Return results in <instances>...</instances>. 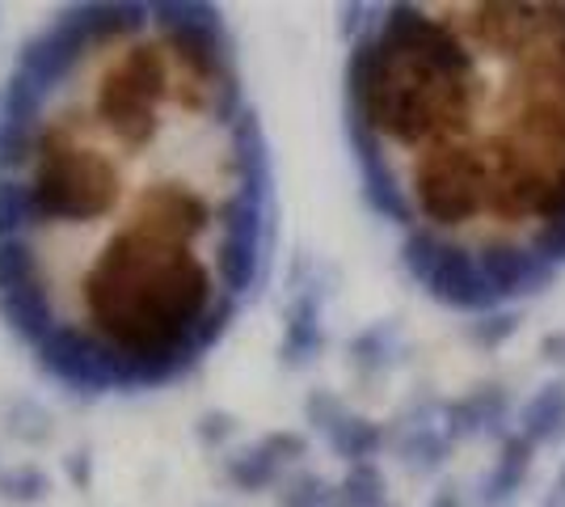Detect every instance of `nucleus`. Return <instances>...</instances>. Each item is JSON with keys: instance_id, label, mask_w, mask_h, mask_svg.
<instances>
[{"instance_id": "f257e3e1", "label": "nucleus", "mask_w": 565, "mask_h": 507, "mask_svg": "<svg viewBox=\"0 0 565 507\" xmlns=\"http://www.w3.org/2000/svg\"><path fill=\"white\" fill-rule=\"evenodd\" d=\"M212 271L186 245H161L136 224L106 242L85 275V300L102 338L136 360L169 363L173 377L190 372L203 347L199 326L212 314Z\"/></svg>"}, {"instance_id": "f03ea898", "label": "nucleus", "mask_w": 565, "mask_h": 507, "mask_svg": "<svg viewBox=\"0 0 565 507\" xmlns=\"http://www.w3.org/2000/svg\"><path fill=\"white\" fill-rule=\"evenodd\" d=\"M30 203L34 220H97L118 194V169L97 148H81L64 127H39L30 161Z\"/></svg>"}, {"instance_id": "7ed1b4c3", "label": "nucleus", "mask_w": 565, "mask_h": 507, "mask_svg": "<svg viewBox=\"0 0 565 507\" xmlns=\"http://www.w3.org/2000/svg\"><path fill=\"white\" fill-rule=\"evenodd\" d=\"M173 94L169 85L166 51L152 43H136L118 55L115 64L102 73L97 85V115L115 131L122 145L140 148L157 136V106Z\"/></svg>"}, {"instance_id": "20e7f679", "label": "nucleus", "mask_w": 565, "mask_h": 507, "mask_svg": "<svg viewBox=\"0 0 565 507\" xmlns=\"http://www.w3.org/2000/svg\"><path fill=\"white\" fill-rule=\"evenodd\" d=\"M401 263L439 305L472 317L494 314V300H490L472 245L456 242L448 233H435V229H409L401 242Z\"/></svg>"}, {"instance_id": "39448f33", "label": "nucleus", "mask_w": 565, "mask_h": 507, "mask_svg": "<svg viewBox=\"0 0 565 507\" xmlns=\"http://www.w3.org/2000/svg\"><path fill=\"white\" fill-rule=\"evenodd\" d=\"M152 22L166 30L169 51L186 64L190 76L207 81V85H236L233 68V39L220 22L215 4H148Z\"/></svg>"}, {"instance_id": "423d86ee", "label": "nucleus", "mask_w": 565, "mask_h": 507, "mask_svg": "<svg viewBox=\"0 0 565 507\" xmlns=\"http://www.w3.org/2000/svg\"><path fill=\"white\" fill-rule=\"evenodd\" d=\"M220 284L228 296H245L254 292L262 275V254H266V224H270V203L266 199H254V194L236 191L224 212H220Z\"/></svg>"}, {"instance_id": "0eeeda50", "label": "nucleus", "mask_w": 565, "mask_h": 507, "mask_svg": "<svg viewBox=\"0 0 565 507\" xmlns=\"http://www.w3.org/2000/svg\"><path fill=\"white\" fill-rule=\"evenodd\" d=\"M477 250V263H481V275H486V288H490V300L494 309L511 305V300H523V296H536L553 284V266L541 263L527 242H511V237H494V242L472 245Z\"/></svg>"}, {"instance_id": "6e6552de", "label": "nucleus", "mask_w": 565, "mask_h": 507, "mask_svg": "<svg viewBox=\"0 0 565 507\" xmlns=\"http://www.w3.org/2000/svg\"><path fill=\"white\" fill-rule=\"evenodd\" d=\"M131 224H136L140 233H148L152 242L186 245L190 237L207 233V224H212V208H207V199H199V194L186 191V187L166 182V187H157V191L143 194Z\"/></svg>"}, {"instance_id": "1a4fd4ad", "label": "nucleus", "mask_w": 565, "mask_h": 507, "mask_svg": "<svg viewBox=\"0 0 565 507\" xmlns=\"http://www.w3.org/2000/svg\"><path fill=\"white\" fill-rule=\"evenodd\" d=\"M305 448H308V440L296 432L266 435L262 444L228 457V465H224V469H228V483H233L236 490H266V486L279 483V474L287 461L305 457Z\"/></svg>"}, {"instance_id": "9d476101", "label": "nucleus", "mask_w": 565, "mask_h": 507, "mask_svg": "<svg viewBox=\"0 0 565 507\" xmlns=\"http://www.w3.org/2000/svg\"><path fill=\"white\" fill-rule=\"evenodd\" d=\"M507 411H511V393L502 385L472 389V393L444 406V435H448L451 444L456 440H472V435H494L502 432Z\"/></svg>"}, {"instance_id": "9b49d317", "label": "nucleus", "mask_w": 565, "mask_h": 507, "mask_svg": "<svg viewBox=\"0 0 565 507\" xmlns=\"http://www.w3.org/2000/svg\"><path fill=\"white\" fill-rule=\"evenodd\" d=\"M326 347V330H321V296L308 288L287 305V326H282L279 356L287 368H305L317 360V351Z\"/></svg>"}, {"instance_id": "f8f14e48", "label": "nucleus", "mask_w": 565, "mask_h": 507, "mask_svg": "<svg viewBox=\"0 0 565 507\" xmlns=\"http://www.w3.org/2000/svg\"><path fill=\"white\" fill-rule=\"evenodd\" d=\"M532 457L536 448L523 435H502V453L494 457V469L481 483V507H511L519 499V490L532 474Z\"/></svg>"}, {"instance_id": "ddd939ff", "label": "nucleus", "mask_w": 565, "mask_h": 507, "mask_svg": "<svg viewBox=\"0 0 565 507\" xmlns=\"http://www.w3.org/2000/svg\"><path fill=\"white\" fill-rule=\"evenodd\" d=\"M519 435L532 448L565 440V381H548V385H541L523 402V411H519Z\"/></svg>"}, {"instance_id": "4468645a", "label": "nucleus", "mask_w": 565, "mask_h": 507, "mask_svg": "<svg viewBox=\"0 0 565 507\" xmlns=\"http://www.w3.org/2000/svg\"><path fill=\"white\" fill-rule=\"evenodd\" d=\"M0 317H4V321H9V330H18L30 347H39V342L60 326V321L51 317V305H47V296H43L39 284L0 292Z\"/></svg>"}, {"instance_id": "2eb2a0df", "label": "nucleus", "mask_w": 565, "mask_h": 507, "mask_svg": "<svg viewBox=\"0 0 565 507\" xmlns=\"http://www.w3.org/2000/svg\"><path fill=\"white\" fill-rule=\"evenodd\" d=\"M326 440H330V448L338 457L359 465V461H372L380 448H384V427L372 423V419H363V414L347 411L330 432H326Z\"/></svg>"}, {"instance_id": "dca6fc26", "label": "nucleus", "mask_w": 565, "mask_h": 507, "mask_svg": "<svg viewBox=\"0 0 565 507\" xmlns=\"http://www.w3.org/2000/svg\"><path fill=\"white\" fill-rule=\"evenodd\" d=\"M451 453V440L444 435V427L435 423H414L409 432L397 440V457L409 474H435Z\"/></svg>"}, {"instance_id": "f3484780", "label": "nucleus", "mask_w": 565, "mask_h": 507, "mask_svg": "<svg viewBox=\"0 0 565 507\" xmlns=\"http://www.w3.org/2000/svg\"><path fill=\"white\" fill-rule=\"evenodd\" d=\"M34 203H30V187L25 178H4L0 173V242L25 237L34 229Z\"/></svg>"}, {"instance_id": "a211bd4d", "label": "nucleus", "mask_w": 565, "mask_h": 507, "mask_svg": "<svg viewBox=\"0 0 565 507\" xmlns=\"http://www.w3.org/2000/svg\"><path fill=\"white\" fill-rule=\"evenodd\" d=\"M338 495H342V507H384L388 504V483H384L376 461H359L347 469Z\"/></svg>"}, {"instance_id": "6ab92c4d", "label": "nucleus", "mask_w": 565, "mask_h": 507, "mask_svg": "<svg viewBox=\"0 0 565 507\" xmlns=\"http://www.w3.org/2000/svg\"><path fill=\"white\" fill-rule=\"evenodd\" d=\"M393 351H397V326L393 321H380V326L363 330L351 342V363L359 372H380V368L393 363Z\"/></svg>"}, {"instance_id": "aec40b11", "label": "nucleus", "mask_w": 565, "mask_h": 507, "mask_svg": "<svg viewBox=\"0 0 565 507\" xmlns=\"http://www.w3.org/2000/svg\"><path fill=\"white\" fill-rule=\"evenodd\" d=\"M30 284H39V263L30 254V242L25 237L0 242V292L30 288Z\"/></svg>"}, {"instance_id": "412c9836", "label": "nucleus", "mask_w": 565, "mask_h": 507, "mask_svg": "<svg viewBox=\"0 0 565 507\" xmlns=\"http://www.w3.org/2000/svg\"><path fill=\"white\" fill-rule=\"evenodd\" d=\"M279 507H342V495L321 474H300L279 490Z\"/></svg>"}, {"instance_id": "4be33fe9", "label": "nucleus", "mask_w": 565, "mask_h": 507, "mask_svg": "<svg viewBox=\"0 0 565 507\" xmlns=\"http://www.w3.org/2000/svg\"><path fill=\"white\" fill-rule=\"evenodd\" d=\"M0 495L13 499V504H39L47 495V474L34 469V465H22V469H13V474L0 478Z\"/></svg>"}, {"instance_id": "5701e85b", "label": "nucleus", "mask_w": 565, "mask_h": 507, "mask_svg": "<svg viewBox=\"0 0 565 507\" xmlns=\"http://www.w3.org/2000/svg\"><path fill=\"white\" fill-rule=\"evenodd\" d=\"M4 419H9L4 427H9V432L18 435V440H25V444H43V440L51 435L47 414L39 411L34 402H13V411L4 414Z\"/></svg>"}, {"instance_id": "b1692460", "label": "nucleus", "mask_w": 565, "mask_h": 507, "mask_svg": "<svg viewBox=\"0 0 565 507\" xmlns=\"http://www.w3.org/2000/svg\"><path fill=\"white\" fill-rule=\"evenodd\" d=\"M519 330V317L511 309H494V314H481L477 321L469 326L472 342H481V347H502L507 338Z\"/></svg>"}, {"instance_id": "393cba45", "label": "nucleus", "mask_w": 565, "mask_h": 507, "mask_svg": "<svg viewBox=\"0 0 565 507\" xmlns=\"http://www.w3.org/2000/svg\"><path fill=\"white\" fill-rule=\"evenodd\" d=\"M305 414H308V423H312L317 432L326 435L333 423L347 414V406H342V398H333V393H326V389H317V393H312V398L305 402Z\"/></svg>"}, {"instance_id": "a878e982", "label": "nucleus", "mask_w": 565, "mask_h": 507, "mask_svg": "<svg viewBox=\"0 0 565 507\" xmlns=\"http://www.w3.org/2000/svg\"><path fill=\"white\" fill-rule=\"evenodd\" d=\"M233 435V419L228 414H203V423H199V440L203 444H224Z\"/></svg>"}, {"instance_id": "bb28decb", "label": "nucleus", "mask_w": 565, "mask_h": 507, "mask_svg": "<svg viewBox=\"0 0 565 507\" xmlns=\"http://www.w3.org/2000/svg\"><path fill=\"white\" fill-rule=\"evenodd\" d=\"M541 351L548 363H565V335H548L541 342Z\"/></svg>"}, {"instance_id": "cd10ccee", "label": "nucleus", "mask_w": 565, "mask_h": 507, "mask_svg": "<svg viewBox=\"0 0 565 507\" xmlns=\"http://www.w3.org/2000/svg\"><path fill=\"white\" fill-rule=\"evenodd\" d=\"M68 474H72V483H89V453H72Z\"/></svg>"}, {"instance_id": "c85d7f7f", "label": "nucleus", "mask_w": 565, "mask_h": 507, "mask_svg": "<svg viewBox=\"0 0 565 507\" xmlns=\"http://www.w3.org/2000/svg\"><path fill=\"white\" fill-rule=\"evenodd\" d=\"M544 507H565V474H557V478H553L548 495H544Z\"/></svg>"}, {"instance_id": "c756f323", "label": "nucleus", "mask_w": 565, "mask_h": 507, "mask_svg": "<svg viewBox=\"0 0 565 507\" xmlns=\"http://www.w3.org/2000/svg\"><path fill=\"white\" fill-rule=\"evenodd\" d=\"M430 507H460V495H451V490H444V495H439V499H435Z\"/></svg>"}, {"instance_id": "7c9ffc66", "label": "nucleus", "mask_w": 565, "mask_h": 507, "mask_svg": "<svg viewBox=\"0 0 565 507\" xmlns=\"http://www.w3.org/2000/svg\"><path fill=\"white\" fill-rule=\"evenodd\" d=\"M0 119H4V102H0Z\"/></svg>"}]
</instances>
